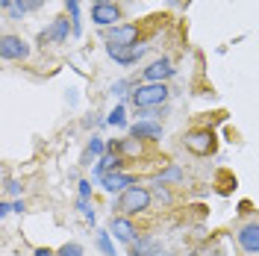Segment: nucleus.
Listing matches in <instances>:
<instances>
[{
  "label": "nucleus",
  "mask_w": 259,
  "mask_h": 256,
  "mask_svg": "<svg viewBox=\"0 0 259 256\" xmlns=\"http://www.w3.org/2000/svg\"><path fill=\"white\" fill-rule=\"evenodd\" d=\"M133 89H136V86H133L130 80H118V82H112V89H109V92H112L115 97H130V95H133Z\"/></svg>",
  "instance_id": "24"
},
{
  "label": "nucleus",
  "mask_w": 259,
  "mask_h": 256,
  "mask_svg": "<svg viewBox=\"0 0 259 256\" xmlns=\"http://www.w3.org/2000/svg\"><path fill=\"white\" fill-rule=\"evenodd\" d=\"M153 256H174V253H171V250H156Z\"/></svg>",
  "instance_id": "34"
},
{
  "label": "nucleus",
  "mask_w": 259,
  "mask_h": 256,
  "mask_svg": "<svg viewBox=\"0 0 259 256\" xmlns=\"http://www.w3.org/2000/svg\"><path fill=\"white\" fill-rule=\"evenodd\" d=\"M171 97L168 82H139L130 95V103L136 109H153V106H165Z\"/></svg>",
  "instance_id": "2"
},
{
  "label": "nucleus",
  "mask_w": 259,
  "mask_h": 256,
  "mask_svg": "<svg viewBox=\"0 0 259 256\" xmlns=\"http://www.w3.org/2000/svg\"><path fill=\"white\" fill-rule=\"evenodd\" d=\"M153 180H156V183H165V186H180V183L186 180V171L180 168L177 162H168L159 174L153 177Z\"/></svg>",
  "instance_id": "16"
},
{
  "label": "nucleus",
  "mask_w": 259,
  "mask_h": 256,
  "mask_svg": "<svg viewBox=\"0 0 259 256\" xmlns=\"http://www.w3.org/2000/svg\"><path fill=\"white\" fill-rule=\"evenodd\" d=\"M174 74H177L174 62H171L168 56H159V59H153V62L142 71V82H168Z\"/></svg>",
  "instance_id": "8"
},
{
  "label": "nucleus",
  "mask_w": 259,
  "mask_h": 256,
  "mask_svg": "<svg viewBox=\"0 0 259 256\" xmlns=\"http://www.w3.org/2000/svg\"><path fill=\"white\" fill-rule=\"evenodd\" d=\"M100 124H106V121H103V118H97L95 112H92V115H85V118H82V127H85V130H92V127H100Z\"/></svg>",
  "instance_id": "27"
},
{
  "label": "nucleus",
  "mask_w": 259,
  "mask_h": 256,
  "mask_svg": "<svg viewBox=\"0 0 259 256\" xmlns=\"http://www.w3.org/2000/svg\"><path fill=\"white\" fill-rule=\"evenodd\" d=\"M183 147L192 153V156H212L215 153V133L209 127H197L189 130L183 136Z\"/></svg>",
  "instance_id": "4"
},
{
  "label": "nucleus",
  "mask_w": 259,
  "mask_h": 256,
  "mask_svg": "<svg viewBox=\"0 0 259 256\" xmlns=\"http://www.w3.org/2000/svg\"><path fill=\"white\" fill-rule=\"evenodd\" d=\"M109 233H112V239L121 241V244H133V241L142 236L139 227L133 224V218H127V215H112V221H109Z\"/></svg>",
  "instance_id": "9"
},
{
  "label": "nucleus",
  "mask_w": 259,
  "mask_h": 256,
  "mask_svg": "<svg viewBox=\"0 0 259 256\" xmlns=\"http://www.w3.org/2000/svg\"><path fill=\"white\" fill-rule=\"evenodd\" d=\"M95 3H115V0H95Z\"/></svg>",
  "instance_id": "36"
},
{
  "label": "nucleus",
  "mask_w": 259,
  "mask_h": 256,
  "mask_svg": "<svg viewBox=\"0 0 259 256\" xmlns=\"http://www.w3.org/2000/svg\"><path fill=\"white\" fill-rule=\"evenodd\" d=\"M139 38H142V27L139 24H118V27L103 30V41L112 45V48H121V50L139 48Z\"/></svg>",
  "instance_id": "3"
},
{
  "label": "nucleus",
  "mask_w": 259,
  "mask_h": 256,
  "mask_svg": "<svg viewBox=\"0 0 259 256\" xmlns=\"http://www.w3.org/2000/svg\"><path fill=\"white\" fill-rule=\"evenodd\" d=\"M130 136L142 139V142H159L162 139V124L159 121H136L130 127Z\"/></svg>",
  "instance_id": "13"
},
{
  "label": "nucleus",
  "mask_w": 259,
  "mask_h": 256,
  "mask_svg": "<svg viewBox=\"0 0 259 256\" xmlns=\"http://www.w3.org/2000/svg\"><path fill=\"white\" fill-rule=\"evenodd\" d=\"M106 124L109 127H127V106L124 103H115V109L106 115Z\"/></svg>",
  "instance_id": "22"
},
{
  "label": "nucleus",
  "mask_w": 259,
  "mask_h": 256,
  "mask_svg": "<svg viewBox=\"0 0 259 256\" xmlns=\"http://www.w3.org/2000/svg\"><path fill=\"white\" fill-rule=\"evenodd\" d=\"M0 56H3V62H24V59L30 56V41L9 32V35H3V41H0Z\"/></svg>",
  "instance_id": "6"
},
{
  "label": "nucleus",
  "mask_w": 259,
  "mask_h": 256,
  "mask_svg": "<svg viewBox=\"0 0 259 256\" xmlns=\"http://www.w3.org/2000/svg\"><path fill=\"white\" fill-rule=\"evenodd\" d=\"M156 250H162V244L156 236H139L130 244V256H153Z\"/></svg>",
  "instance_id": "15"
},
{
  "label": "nucleus",
  "mask_w": 259,
  "mask_h": 256,
  "mask_svg": "<svg viewBox=\"0 0 259 256\" xmlns=\"http://www.w3.org/2000/svg\"><path fill=\"white\" fill-rule=\"evenodd\" d=\"M97 250L103 256H115V241H112V233L109 230H97Z\"/></svg>",
  "instance_id": "21"
},
{
  "label": "nucleus",
  "mask_w": 259,
  "mask_h": 256,
  "mask_svg": "<svg viewBox=\"0 0 259 256\" xmlns=\"http://www.w3.org/2000/svg\"><path fill=\"white\" fill-rule=\"evenodd\" d=\"M3 192L12 194V197H21V194H24V186H21V180H12V177H6V183H3Z\"/></svg>",
  "instance_id": "26"
},
{
  "label": "nucleus",
  "mask_w": 259,
  "mask_h": 256,
  "mask_svg": "<svg viewBox=\"0 0 259 256\" xmlns=\"http://www.w3.org/2000/svg\"><path fill=\"white\" fill-rule=\"evenodd\" d=\"M168 6H189V0H165Z\"/></svg>",
  "instance_id": "33"
},
{
  "label": "nucleus",
  "mask_w": 259,
  "mask_h": 256,
  "mask_svg": "<svg viewBox=\"0 0 259 256\" xmlns=\"http://www.w3.org/2000/svg\"><path fill=\"white\" fill-rule=\"evenodd\" d=\"M56 256H85V250H82V244H77V241H68V244H62L56 250Z\"/></svg>",
  "instance_id": "25"
},
{
  "label": "nucleus",
  "mask_w": 259,
  "mask_h": 256,
  "mask_svg": "<svg viewBox=\"0 0 259 256\" xmlns=\"http://www.w3.org/2000/svg\"><path fill=\"white\" fill-rule=\"evenodd\" d=\"M92 21H95L100 30L118 27V21H121V6H118V3H92Z\"/></svg>",
  "instance_id": "10"
},
{
  "label": "nucleus",
  "mask_w": 259,
  "mask_h": 256,
  "mask_svg": "<svg viewBox=\"0 0 259 256\" xmlns=\"http://www.w3.org/2000/svg\"><path fill=\"white\" fill-rule=\"evenodd\" d=\"M48 0H15V6H12V12H9V18L12 21H21V18L27 15V12H35V9H41Z\"/></svg>",
  "instance_id": "20"
},
{
  "label": "nucleus",
  "mask_w": 259,
  "mask_h": 256,
  "mask_svg": "<svg viewBox=\"0 0 259 256\" xmlns=\"http://www.w3.org/2000/svg\"><path fill=\"white\" fill-rule=\"evenodd\" d=\"M186 256H200V253H197V250H189V253H186Z\"/></svg>",
  "instance_id": "35"
},
{
  "label": "nucleus",
  "mask_w": 259,
  "mask_h": 256,
  "mask_svg": "<svg viewBox=\"0 0 259 256\" xmlns=\"http://www.w3.org/2000/svg\"><path fill=\"white\" fill-rule=\"evenodd\" d=\"M68 32H74V24H71V18L68 15H59L50 21L48 30L38 32V45L45 48V45H65L68 41Z\"/></svg>",
  "instance_id": "5"
},
{
  "label": "nucleus",
  "mask_w": 259,
  "mask_h": 256,
  "mask_svg": "<svg viewBox=\"0 0 259 256\" xmlns=\"http://www.w3.org/2000/svg\"><path fill=\"white\" fill-rule=\"evenodd\" d=\"M124 162H127V159H124L121 153H109V150H106V153L97 159V165H95V171H92V174L100 180L106 171H124Z\"/></svg>",
  "instance_id": "14"
},
{
  "label": "nucleus",
  "mask_w": 259,
  "mask_h": 256,
  "mask_svg": "<svg viewBox=\"0 0 259 256\" xmlns=\"http://www.w3.org/2000/svg\"><path fill=\"white\" fill-rule=\"evenodd\" d=\"M12 209H15V212H24V209H27V203L18 197V200H12Z\"/></svg>",
  "instance_id": "31"
},
{
  "label": "nucleus",
  "mask_w": 259,
  "mask_h": 256,
  "mask_svg": "<svg viewBox=\"0 0 259 256\" xmlns=\"http://www.w3.org/2000/svg\"><path fill=\"white\" fill-rule=\"evenodd\" d=\"M80 197L92 200V180H80Z\"/></svg>",
  "instance_id": "28"
},
{
  "label": "nucleus",
  "mask_w": 259,
  "mask_h": 256,
  "mask_svg": "<svg viewBox=\"0 0 259 256\" xmlns=\"http://www.w3.org/2000/svg\"><path fill=\"white\" fill-rule=\"evenodd\" d=\"M35 256H56V250H50V247H35Z\"/></svg>",
  "instance_id": "30"
},
{
  "label": "nucleus",
  "mask_w": 259,
  "mask_h": 256,
  "mask_svg": "<svg viewBox=\"0 0 259 256\" xmlns=\"http://www.w3.org/2000/svg\"><path fill=\"white\" fill-rule=\"evenodd\" d=\"M106 53H109V59H115L118 65H124V68H130V65H136L142 56L147 53V45H139V48H130V50H121V48H112V45H106Z\"/></svg>",
  "instance_id": "12"
},
{
  "label": "nucleus",
  "mask_w": 259,
  "mask_h": 256,
  "mask_svg": "<svg viewBox=\"0 0 259 256\" xmlns=\"http://www.w3.org/2000/svg\"><path fill=\"white\" fill-rule=\"evenodd\" d=\"M74 206H77V212H80V215L85 218V221H89V224H95V221H97V212H95V206H92V200H85V197H77V203H74Z\"/></svg>",
  "instance_id": "23"
},
{
  "label": "nucleus",
  "mask_w": 259,
  "mask_h": 256,
  "mask_svg": "<svg viewBox=\"0 0 259 256\" xmlns=\"http://www.w3.org/2000/svg\"><path fill=\"white\" fill-rule=\"evenodd\" d=\"M9 212H15V209H12V203H9V200H3V203H0V218H6Z\"/></svg>",
  "instance_id": "29"
},
{
  "label": "nucleus",
  "mask_w": 259,
  "mask_h": 256,
  "mask_svg": "<svg viewBox=\"0 0 259 256\" xmlns=\"http://www.w3.org/2000/svg\"><path fill=\"white\" fill-rule=\"evenodd\" d=\"M236 241H239L242 253L256 256V253H259V218H250V221H244V224L236 230Z\"/></svg>",
  "instance_id": "7"
},
{
  "label": "nucleus",
  "mask_w": 259,
  "mask_h": 256,
  "mask_svg": "<svg viewBox=\"0 0 259 256\" xmlns=\"http://www.w3.org/2000/svg\"><path fill=\"white\" fill-rule=\"evenodd\" d=\"M118 153H121L124 159H139V156L145 153V142H142V139H136V136H127V139H121Z\"/></svg>",
  "instance_id": "18"
},
{
  "label": "nucleus",
  "mask_w": 259,
  "mask_h": 256,
  "mask_svg": "<svg viewBox=\"0 0 259 256\" xmlns=\"http://www.w3.org/2000/svg\"><path fill=\"white\" fill-rule=\"evenodd\" d=\"M139 180L133 174H127V171H106V174L100 177V186H103V192H109V194H118L121 192H127L130 186H136Z\"/></svg>",
  "instance_id": "11"
},
{
  "label": "nucleus",
  "mask_w": 259,
  "mask_h": 256,
  "mask_svg": "<svg viewBox=\"0 0 259 256\" xmlns=\"http://www.w3.org/2000/svg\"><path fill=\"white\" fill-rule=\"evenodd\" d=\"M0 6H3V12H12V6H15V0H0Z\"/></svg>",
  "instance_id": "32"
},
{
  "label": "nucleus",
  "mask_w": 259,
  "mask_h": 256,
  "mask_svg": "<svg viewBox=\"0 0 259 256\" xmlns=\"http://www.w3.org/2000/svg\"><path fill=\"white\" fill-rule=\"evenodd\" d=\"M106 153V142L100 139V136H92L89 139V144H85V150H82V159H80V165H92V159H100Z\"/></svg>",
  "instance_id": "17"
},
{
  "label": "nucleus",
  "mask_w": 259,
  "mask_h": 256,
  "mask_svg": "<svg viewBox=\"0 0 259 256\" xmlns=\"http://www.w3.org/2000/svg\"><path fill=\"white\" fill-rule=\"evenodd\" d=\"M150 194H153V203H159V206H165V209L174 206V192H171L165 183H156V180H153V183H150Z\"/></svg>",
  "instance_id": "19"
},
{
  "label": "nucleus",
  "mask_w": 259,
  "mask_h": 256,
  "mask_svg": "<svg viewBox=\"0 0 259 256\" xmlns=\"http://www.w3.org/2000/svg\"><path fill=\"white\" fill-rule=\"evenodd\" d=\"M153 206V194H150V186H130L127 192H121L115 197L112 215H127V218H136V215H145L147 209Z\"/></svg>",
  "instance_id": "1"
}]
</instances>
